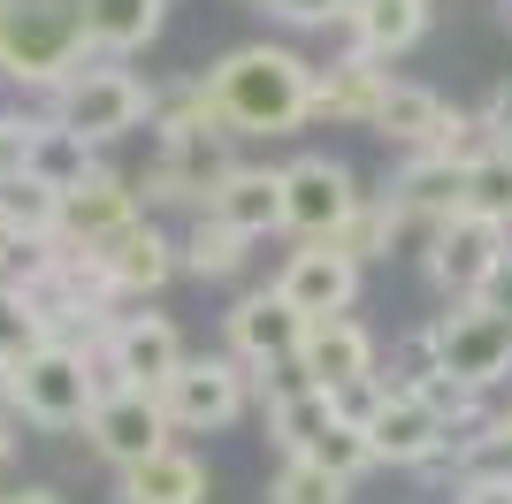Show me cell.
<instances>
[{"label":"cell","instance_id":"obj_32","mask_svg":"<svg viewBox=\"0 0 512 504\" xmlns=\"http://www.w3.org/2000/svg\"><path fill=\"white\" fill-rule=\"evenodd\" d=\"M268 504H352V482H337L314 459H283L276 482H268Z\"/></svg>","mask_w":512,"mask_h":504},{"label":"cell","instance_id":"obj_24","mask_svg":"<svg viewBox=\"0 0 512 504\" xmlns=\"http://www.w3.org/2000/svg\"><path fill=\"white\" fill-rule=\"evenodd\" d=\"M115 504H207V459L169 443V451H153L146 466H130Z\"/></svg>","mask_w":512,"mask_h":504},{"label":"cell","instance_id":"obj_23","mask_svg":"<svg viewBox=\"0 0 512 504\" xmlns=\"http://www.w3.org/2000/svg\"><path fill=\"white\" fill-rule=\"evenodd\" d=\"M161 16L169 0H85V46L100 62H130L161 39Z\"/></svg>","mask_w":512,"mask_h":504},{"label":"cell","instance_id":"obj_33","mask_svg":"<svg viewBox=\"0 0 512 504\" xmlns=\"http://www.w3.org/2000/svg\"><path fill=\"white\" fill-rule=\"evenodd\" d=\"M260 16L291 23V31H321V23H344L352 16V0H253Z\"/></svg>","mask_w":512,"mask_h":504},{"label":"cell","instance_id":"obj_4","mask_svg":"<svg viewBox=\"0 0 512 504\" xmlns=\"http://www.w3.org/2000/svg\"><path fill=\"white\" fill-rule=\"evenodd\" d=\"M146 115H153V84L138 77V69L85 62L77 77L54 84V115H46V123L69 130V138H85V146L100 153V146H115V138H130Z\"/></svg>","mask_w":512,"mask_h":504},{"label":"cell","instance_id":"obj_30","mask_svg":"<svg viewBox=\"0 0 512 504\" xmlns=\"http://www.w3.org/2000/svg\"><path fill=\"white\" fill-rule=\"evenodd\" d=\"M467 214L512 230V146H490L482 161L467 168Z\"/></svg>","mask_w":512,"mask_h":504},{"label":"cell","instance_id":"obj_16","mask_svg":"<svg viewBox=\"0 0 512 504\" xmlns=\"http://www.w3.org/2000/svg\"><path fill=\"white\" fill-rule=\"evenodd\" d=\"M383 199L406 214V230H421V237H428L436 222L467 214V161H444V153H406Z\"/></svg>","mask_w":512,"mask_h":504},{"label":"cell","instance_id":"obj_10","mask_svg":"<svg viewBox=\"0 0 512 504\" xmlns=\"http://www.w3.org/2000/svg\"><path fill=\"white\" fill-rule=\"evenodd\" d=\"M360 436H367V451H375V466H413V474H428V466L451 459L459 428H451V420L436 413L421 390H390Z\"/></svg>","mask_w":512,"mask_h":504},{"label":"cell","instance_id":"obj_34","mask_svg":"<svg viewBox=\"0 0 512 504\" xmlns=\"http://www.w3.org/2000/svg\"><path fill=\"white\" fill-rule=\"evenodd\" d=\"M474 115H482V130H490V146H512V77L497 84V92L474 107Z\"/></svg>","mask_w":512,"mask_h":504},{"label":"cell","instance_id":"obj_40","mask_svg":"<svg viewBox=\"0 0 512 504\" xmlns=\"http://www.w3.org/2000/svg\"><path fill=\"white\" fill-rule=\"evenodd\" d=\"M497 23H505V31H512V0H505V8H497Z\"/></svg>","mask_w":512,"mask_h":504},{"label":"cell","instance_id":"obj_39","mask_svg":"<svg viewBox=\"0 0 512 504\" xmlns=\"http://www.w3.org/2000/svg\"><path fill=\"white\" fill-rule=\"evenodd\" d=\"M0 413H8V367H0Z\"/></svg>","mask_w":512,"mask_h":504},{"label":"cell","instance_id":"obj_13","mask_svg":"<svg viewBox=\"0 0 512 504\" xmlns=\"http://www.w3.org/2000/svg\"><path fill=\"white\" fill-rule=\"evenodd\" d=\"M230 130H192V138H161V161H153V176L138 191L146 199H169V207H192L207 214V199L222 191V176H230Z\"/></svg>","mask_w":512,"mask_h":504},{"label":"cell","instance_id":"obj_26","mask_svg":"<svg viewBox=\"0 0 512 504\" xmlns=\"http://www.w3.org/2000/svg\"><path fill=\"white\" fill-rule=\"evenodd\" d=\"M23 176L46 184L54 199H69V191H85L92 176H100V153H92L85 138L54 130V123H31V161H23Z\"/></svg>","mask_w":512,"mask_h":504},{"label":"cell","instance_id":"obj_27","mask_svg":"<svg viewBox=\"0 0 512 504\" xmlns=\"http://www.w3.org/2000/svg\"><path fill=\"white\" fill-rule=\"evenodd\" d=\"M398 237H406V214L390 207L383 191H367V199H360V214H352V222H344V230L329 237V245H337L344 260H352V268L367 275L375 260H390V245H398Z\"/></svg>","mask_w":512,"mask_h":504},{"label":"cell","instance_id":"obj_12","mask_svg":"<svg viewBox=\"0 0 512 504\" xmlns=\"http://www.w3.org/2000/svg\"><path fill=\"white\" fill-rule=\"evenodd\" d=\"M85 443L115 474H130V466H146L153 451H169L176 428H169V413H161V398H146V390H107V398L92 405V420H85Z\"/></svg>","mask_w":512,"mask_h":504},{"label":"cell","instance_id":"obj_8","mask_svg":"<svg viewBox=\"0 0 512 504\" xmlns=\"http://www.w3.org/2000/svg\"><path fill=\"white\" fill-rule=\"evenodd\" d=\"M253 405V375L237 367L230 352H192L161 390V413H169L176 436H214V428H237Z\"/></svg>","mask_w":512,"mask_h":504},{"label":"cell","instance_id":"obj_38","mask_svg":"<svg viewBox=\"0 0 512 504\" xmlns=\"http://www.w3.org/2000/svg\"><path fill=\"white\" fill-rule=\"evenodd\" d=\"M0 504H69L62 489H16V497H0Z\"/></svg>","mask_w":512,"mask_h":504},{"label":"cell","instance_id":"obj_17","mask_svg":"<svg viewBox=\"0 0 512 504\" xmlns=\"http://www.w3.org/2000/svg\"><path fill=\"white\" fill-rule=\"evenodd\" d=\"M291 375L337 398V390H352V382L383 375V359H375V336H367L360 321L337 314V321H306V344H299V367H291Z\"/></svg>","mask_w":512,"mask_h":504},{"label":"cell","instance_id":"obj_2","mask_svg":"<svg viewBox=\"0 0 512 504\" xmlns=\"http://www.w3.org/2000/svg\"><path fill=\"white\" fill-rule=\"evenodd\" d=\"M100 62L85 46V0H0V77L54 84Z\"/></svg>","mask_w":512,"mask_h":504},{"label":"cell","instance_id":"obj_29","mask_svg":"<svg viewBox=\"0 0 512 504\" xmlns=\"http://www.w3.org/2000/svg\"><path fill=\"white\" fill-rule=\"evenodd\" d=\"M54 214H62V199L46 184H31V176L0 184V237L8 245H54Z\"/></svg>","mask_w":512,"mask_h":504},{"label":"cell","instance_id":"obj_25","mask_svg":"<svg viewBox=\"0 0 512 504\" xmlns=\"http://www.w3.org/2000/svg\"><path fill=\"white\" fill-rule=\"evenodd\" d=\"M329 420H337V405H329V390H314V382L283 375L276 390H268V436H276L283 459H306Z\"/></svg>","mask_w":512,"mask_h":504},{"label":"cell","instance_id":"obj_9","mask_svg":"<svg viewBox=\"0 0 512 504\" xmlns=\"http://www.w3.org/2000/svg\"><path fill=\"white\" fill-rule=\"evenodd\" d=\"M360 176L337 161V153H299V161H283V230L299 237V245H329V237L360 214Z\"/></svg>","mask_w":512,"mask_h":504},{"label":"cell","instance_id":"obj_3","mask_svg":"<svg viewBox=\"0 0 512 504\" xmlns=\"http://www.w3.org/2000/svg\"><path fill=\"white\" fill-rule=\"evenodd\" d=\"M107 398L100 382V359H92V344H46L39 359H23L16 375H8V413L31 420V428H46V436H62V428H85L92 405Z\"/></svg>","mask_w":512,"mask_h":504},{"label":"cell","instance_id":"obj_36","mask_svg":"<svg viewBox=\"0 0 512 504\" xmlns=\"http://www.w3.org/2000/svg\"><path fill=\"white\" fill-rule=\"evenodd\" d=\"M459 504H512V482H467V489H451Z\"/></svg>","mask_w":512,"mask_h":504},{"label":"cell","instance_id":"obj_28","mask_svg":"<svg viewBox=\"0 0 512 504\" xmlns=\"http://www.w3.org/2000/svg\"><path fill=\"white\" fill-rule=\"evenodd\" d=\"M176 252H184V268H192L199 283H222V275H237L253 260V237H237L230 222H214V214H192V230L176 237Z\"/></svg>","mask_w":512,"mask_h":504},{"label":"cell","instance_id":"obj_15","mask_svg":"<svg viewBox=\"0 0 512 504\" xmlns=\"http://www.w3.org/2000/svg\"><path fill=\"white\" fill-rule=\"evenodd\" d=\"M138 214H146V207H138V191H130L115 168H100L85 191H69V199H62V214H54V245L100 260V252L115 245V237H123Z\"/></svg>","mask_w":512,"mask_h":504},{"label":"cell","instance_id":"obj_21","mask_svg":"<svg viewBox=\"0 0 512 504\" xmlns=\"http://www.w3.org/2000/svg\"><path fill=\"white\" fill-rule=\"evenodd\" d=\"M207 214L260 245L268 230H283V168H245V161H237L230 176H222V191L207 199Z\"/></svg>","mask_w":512,"mask_h":504},{"label":"cell","instance_id":"obj_6","mask_svg":"<svg viewBox=\"0 0 512 504\" xmlns=\"http://www.w3.org/2000/svg\"><path fill=\"white\" fill-rule=\"evenodd\" d=\"M505 252H512V230H497L482 214H451V222H436L421 237V268L444 306H474V298H490Z\"/></svg>","mask_w":512,"mask_h":504},{"label":"cell","instance_id":"obj_20","mask_svg":"<svg viewBox=\"0 0 512 504\" xmlns=\"http://www.w3.org/2000/svg\"><path fill=\"white\" fill-rule=\"evenodd\" d=\"M428 23H436V0H352L344 31H352V54L390 69L398 54H413L428 39Z\"/></svg>","mask_w":512,"mask_h":504},{"label":"cell","instance_id":"obj_7","mask_svg":"<svg viewBox=\"0 0 512 504\" xmlns=\"http://www.w3.org/2000/svg\"><path fill=\"white\" fill-rule=\"evenodd\" d=\"M92 359H100L107 390H146V398H161L169 375L192 352H184V329H176L169 314H115L100 336H92Z\"/></svg>","mask_w":512,"mask_h":504},{"label":"cell","instance_id":"obj_1","mask_svg":"<svg viewBox=\"0 0 512 504\" xmlns=\"http://www.w3.org/2000/svg\"><path fill=\"white\" fill-rule=\"evenodd\" d=\"M207 107L230 138H283V130L314 123V62L276 39L230 46L207 69Z\"/></svg>","mask_w":512,"mask_h":504},{"label":"cell","instance_id":"obj_18","mask_svg":"<svg viewBox=\"0 0 512 504\" xmlns=\"http://www.w3.org/2000/svg\"><path fill=\"white\" fill-rule=\"evenodd\" d=\"M383 92H390V69L344 46L337 62H314V123L367 130V123H375V107H383Z\"/></svg>","mask_w":512,"mask_h":504},{"label":"cell","instance_id":"obj_14","mask_svg":"<svg viewBox=\"0 0 512 504\" xmlns=\"http://www.w3.org/2000/svg\"><path fill=\"white\" fill-rule=\"evenodd\" d=\"M276 298L299 321H337L360 298V268L337 245H299V252H283V268H276Z\"/></svg>","mask_w":512,"mask_h":504},{"label":"cell","instance_id":"obj_22","mask_svg":"<svg viewBox=\"0 0 512 504\" xmlns=\"http://www.w3.org/2000/svg\"><path fill=\"white\" fill-rule=\"evenodd\" d=\"M444 115H451L444 92L390 77V92H383V107H375V123H367V130H375L383 146H398V153H436V138H444Z\"/></svg>","mask_w":512,"mask_h":504},{"label":"cell","instance_id":"obj_19","mask_svg":"<svg viewBox=\"0 0 512 504\" xmlns=\"http://www.w3.org/2000/svg\"><path fill=\"white\" fill-rule=\"evenodd\" d=\"M100 268H107V291H115V298H153L176 268H184V252H176V237L161 230V222L138 214V222L100 252Z\"/></svg>","mask_w":512,"mask_h":504},{"label":"cell","instance_id":"obj_5","mask_svg":"<svg viewBox=\"0 0 512 504\" xmlns=\"http://www.w3.org/2000/svg\"><path fill=\"white\" fill-rule=\"evenodd\" d=\"M436 336V367H444L451 390H467V398H490L512 382V314L490 306V298H474V306H444V314L428 321Z\"/></svg>","mask_w":512,"mask_h":504},{"label":"cell","instance_id":"obj_11","mask_svg":"<svg viewBox=\"0 0 512 504\" xmlns=\"http://www.w3.org/2000/svg\"><path fill=\"white\" fill-rule=\"evenodd\" d=\"M222 336H230V359L245 375H291V367H299V344H306V321L291 314L276 298V283H268V291H245L230 314H222Z\"/></svg>","mask_w":512,"mask_h":504},{"label":"cell","instance_id":"obj_37","mask_svg":"<svg viewBox=\"0 0 512 504\" xmlns=\"http://www.w3.org/2000/svg\"><path fill=\"white\" fill-rule=\"evenodd\" d=\"M490 306H505V314H512V252H505V268H497V283H490Z\"/></svg>","mask_w":512,"mask_h":504},{"label":"cell","instance_id":"obj_35","mask_svg":"<svg viewBox=\"0 0 512 504\" xmlns=\"http://www.w3.org/2000/svg\"><path fill=\"white\" fill-rule=\"evenodd\" d=\"M23 474H16V428H8V413H0V497H16Z\"/></svg>","mask_w":512,"mask_h":504},{"label":"cell","instance_id":"obj_31","mask_svg":"<svg viewBox=\"0 0 512 504\" xmlns=\"http://www.w3.org/2000/svg\"><path fill=\"white\" fill-rule=\"evenodd\" d=\"M46 344H54V329L31 314V298H23V291H0V367L16 375L23 359H39Z\"/></svg>","mask_w":512,"mask_h":504}]
</instances>
